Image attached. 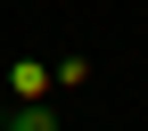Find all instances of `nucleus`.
Returning a JSON list of instances; mask_svg holds the SVG:
<instances>
[{"mask_svg":"<svg viewBox=\"0 0 148 131\" xmlns=\"http://www.w3.org/2000/svg\"><path fill=\"white\" fill-rule=\"evenodd\" d=\"M0 131H8V107H0Z\"/></svg>","mask_w":148,"mask_h":131,"instance_id":"3","label":"nucleus"},{"mask_svg":"<svg viewBox=\"0 0 148 131\" xmlns=\"http://www.w3.org/2000/svg\"><path fill=\"white\" fill-rule=\"evenodd\" d=\"M49 82H58L49 58H16V66H8V98H49Z\"/></svg>","mask_w":148,"mask_h":131,"instance_id":"1","label":"nucleus"},{"mask_svg":"<svg viewBox=\"0 0 148 131\" xmlns=\"http://www.w3.org/2000/svg\"><path fill=\"white\" fill-rule=\"evenodd\" d=\"M66 115H58V107H49V98H16L8 107V131H58Z\"/></svg>","mask_w":148,"mask_h":131,"instance_id":"2","label":"nucleus"}]
</instances>
